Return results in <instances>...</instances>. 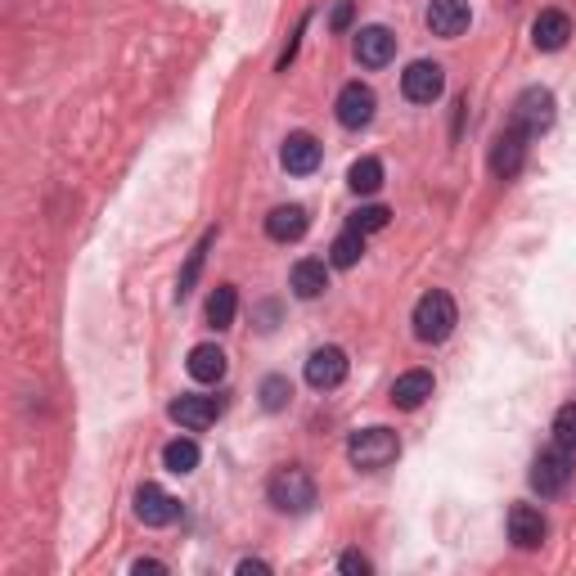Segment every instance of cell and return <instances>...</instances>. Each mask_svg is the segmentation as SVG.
<instances>
[{
    "label": "cell",
    "instance_id": "6da1fadb",
    "mask_svg": "<svg viewBox=\"0 0 576 576\" xmlns=\"http://www.w3.org/2000/svg\"><path fill=\"white\" fill-rule=\"evenodd\" d=\"M459 324V311H455V297L432 288L414 302V338L419 342H446Z\"/></svg>",
    "mask_w": 576,
    "mask_h": 576
},
{
    "label": "cell",
    "instance_id": "7a4b0ae2",
    "mask_svg": "<svg viewBox=\"0 0 576 576\" xmlns=\"http://www.w3.org/2000/svg\"><path fill=\"white\" fill-rule=\"evenodd\" d=\"M396 455H401V441H396L392 428H360V432H351V441H347V459L360 473H378V468H387Z\"/></svg>",
    "mask_w": 576,
    "mask_h": 576
},
{
    "label": "cell",
    "instance_id": "3957f363",
    "mask_svg": "<svg viewBox=\"0 0 576 576\" xmlns=\"http://www.w3.org/2000/svg\"><path fill=\"white\" fill-rule=\"evenodd\" d=\"M270 504H275L279 513H306L315 504V482H311V473L306 468H297V464H288V468H279L275 477H270Z\"/></svg>",
    "mask_w": 576,
    "mask_h": 576
},
{
    "label": "cell",
    "instance_id": "277c9868",
    "mask_svg": "<svg viewBox=\"0 0 576 576\" xmlns=\"http://www.w3.org/2000/svg\"><path fill=\"white\" fill-rule=\"evenodd\" d=\"M572 450H563L554 441V450H540L536 464H531V491L545 495V500H554V495H563L567 486H572Z\"/></svg>",
    "mask_w": 576,
    "mask_h": 576
},
{
    "label": "cell",
    "instance_id": "5b68a950",
    "mask_svg": "<svg viewBox=\"0 0 576 576\" xmlns=\"http://www.w3.org/2000/svg\"><path fill=\"white\" fill-rule=\"evenodd\" d=\"M509 126H518L527 140H536V135H545L549 126H554V95H549L545 86H531V90H522L518 99H513V122Z\"/></svg>",
    "mask_w": 576,
    "mask_h": 576
},
{
    "label": "cell",
    "instance_id": "8992f818",
    "mask_svg": "<svg viewBox=\"0 0 576 576\" xmlns=\"http://www.w3.org/2000/svg\"><path fill=\"white\" fill-rule=\"evenodd\" d=\"M446 90V72H441V63H410V68L401 72V95L410 99V104H432V99Z\"/></svg>",
    "mask_w": 576,
    "mask_h": 576
},
{
    "label": "cell",
    "instance_id": "52a82bcc",
    "mask_svg": "<svg viewBox=\"0 0 576 576\" xmlns=\"http://www.w3.org/2000/svg\"><path fill=\"white\" fill-rule=\"evenodd\" d=\"M347 378V351L342 347H315L311 360H306V383L315 392H333V387Z\"/></svg>",
    "mask_w": 576,
    "mask_h": 576
},
{
    "label": "cell",
    "instance_id": "ba28073f",
    "mask_svg": "<svg viewBox=\"0 0 576 576\" xmlns=\"http://www.w3.org/2000/svg\"><path fill=\"white\" fill-rule=\"evenodd\" d=\"M374 108H378V95L365 86V81H351V86H342V95H338V122L347 126V131H360V126L374 122Z\"/></svg>",
    "mask_w": 576,
    "mask_h": 576
},
{
    "label": "cell",
    "instance_id": "9c48e42d",
    "mask_svg": "<svg viewBox=\"0 0 576 576\" xmlns=\"http://www.w3.org/2000/svg\"><path fill=\"white\" fill-rule=\"evenodd\" d=\"M176 513H180V504L171 500L158 482H144L140 491H135V518H140L144 527H167V522H176Z\"/></svg>",
    "mask_w": 576,
    "mask_h": 576
},
{
    "label": "cell",
    "instance_id": "30bf717a",
    "mask_svg": "<svg viewBox=\"0 0 576 576\" xmlns=\"http://www.w3.org/2000/svg\"><path fill=\"white\" fill-rule=\"evenodd\" d=\"M225 410L221 396H180V401H171V419L180 423V428H207V423H216Z\"/></svg>",
    "mask_w": 576,
    "mask_h": 576
},
{
    "label": "cell",
    "instance_id": "8fae6325",
    "mask_svg": "<svg viewBox=\"0 0 576 576\" xmlns=\"http://www.w3.org/2000/svg\"><path fill=\"white\" fill-rule=\"evenodd\" d=\"M522 158H527V135H522L518 126H509V131L495 140V149H491V171L500 180H513L522 171Z\"/></svg>",
    "mask_w": 576,
    "mask_h": 576
},
{
    "label": "cell",
    "instance_id": "7c38bea8",
    "mask_svg": "<svg viewBox=\"0 0 576 576\" xmlns=\"http://www.w3.org/2000/svg\"><path fill=\"white\" fill-rule=\"evenodd\" d=\"M279 162H284V171H293V176H311V171L320 167V144H315V135L293 131L284 140V149H279Z\"/></svg>",
    "mask_w": 576,
    "mask_h": 576
},
{
    "label": "cell",
    "instance_id": "4fadbf2b",
    "mask_svg": "<svg viewBox=\"0 0 576 576\" xmlns=\"http://www.w3.org/2000/svg\"><path fill=\"white\" fill-rule=\"evenodd\" d=\"M468 0H432L428 5V27L432 36H446V41H455L459 32H468Z\"/></svg>",
    "mask_w": 576,
    "mask_h": 576
},
{
    "label": "cell",
    "instance_id": "5bb4252c",
    "mask_svg": "<svg viewBox=\"0 0 576 576\" xmlns=\"http://www.w3.org/2000/svg\"><path fill=\"white\" fill-rule=\"evenodd\" d=\"M567 36H572V18H567L563 9H545V14H536V23H531V41L545 54L563 50Z\"/></svg>",
    "mask_w": 576,
    "mask_h": 576
},
{
    "label": "cell",
    "instance_id": "9a60e30c",
    "mask_svg": "<svg viewBox=\"0 0 576 576\" xmlns=\"http://www.w3.org/2000/svg\"><path fill=\"white\" fill-rule=\"evenodd\" d=\"M545 518H540V509H531V504H513L509 509V540L518 549H540V540H545Z\"/></svg>",
    "mask_w": 576,
    "mask_h": 576
},
{
    "label": "cell",
    "instance_id": "2e32d148",
    "mask_svg": "<svg viewBox=\"0 0 576 576\" xmlns=\"http://www.w3.org/2000/svg\"><path fill=\"white\" fill-rule=\"evenodd\" d=\"M392 54H396V36L387 27H360L356 32V59L365 68H383V63H392Z\"/></svg>",
    "mask_w": 576,
    "mask_h": 576
},
{
    "label": "cell",
    "instance_id": "e0dca14e",
    "mask_svg": "<svg viewBox=\"0 0 576 576\" xmlns=\"http://www.w3.org/2000/svg\"><path fill=\"white\" fill-rule=\"evenodd\" d=\"M306 207L302 203H279L275 212L266 216V234L270 239H279V243H293V239H302L306 234Z\"/></svg>",
    "mask_w": 576,
    "mask_h": 576
},
{
    "label": "cell",
    "instance_id": "ac0fdd59",
    "mask_svg": "<svg viewBox=\"0 0 576 576\" xmlns=\"http://www.w3.org/2000/svg\"><path fill=\"white\" fill-rule=\"evenodd\" d=\"M428 396H432V374H428V369H410V374H401L392 383V405H396V410H419Z\"/></svg>",
    "mask_w": 576,
    "mask_h": 576
},
{
    "label": "cell",
    "instance_id": "d6986e66",
    "mask_svg": "<svg viewBox=\"0 0 576 576\" xmlns=\"http://www.w3.org/2000/svg\"><path fill=\"white\" fill-rule=\"evenodd\" d=\"M288 288H293L297 297H320L324 288H329V266L324 261H315V257H306V261H297L293 266V275H288Z\"/></svg>",
    "mask_w": 576,
    "mask_h": 576
},
{
    "label": "cell",
    "instance_id": "ffe728a7",
    "mask_svg": "<svg viewBox=\"0 0 576 576\" xmlns=\"http://www.w3.org/2000/svg\"><path fill=\"white\" fill-rule=\"evenodd\" d=\"M189 378L198 383H221L225 378V351L216 342H203V347L189 351Z\"/></svg>",
    "mask_w": 576,
    "mask_h": 576
},
{
    "label": "cell",
    "instance_id": "44dd1931",
    "mask_svg": "<svg viewBox=\"0 0 576 576\" xmlns=\"http://www.w3.org/2000/svg\"><path fill=\"white\" fill-rule=\"evenodd\" d=\"M234 311H239V293H234V284H216L212 297H207V324H212V329H230Z\"/></svg>",
    "mask_w": 576,
    "mask_h": 576
},
{
    "label": "cell",
    "instance_id": "7402d4cb",
    "mask_svg": "<svg viewBox=\"0 0 576 576\" xmlns=\"http://www.w3.org/2000/svg\"><path fill=\"white\" fill-rule=\"evenodd\" d=\"M360 257H365V234H360V230H347V234H338V239H333V248H329V266L351 270Z\"/></svg>",
    "mask_w": 576,
    "mask_h": 576
},
{
    "label": "cell",
    "instance_id": "603a6c76",
    "mask_svg": "<svg viewBox=\"0 0 576 576\" xmlns=\"http://www.w3.org/2000/svg\"><path fill=\"white\" fill-rule=\"evenodd\" d=\"M212 243H216V230H207L203 243L189 252L185 270H180V279H176V297H189V293H194V284H198V275H203V261H207V248H212Z\"/></svg>",
    "mask_w": 576,
    "mask_h": 576
},
{
    "label": "cell",
    "instance_id": "cb8c5ba5",
    "mask_svg": "<svg viewBox=\"0 0 576 576\" xmlns=\"http://www.w3.org/2000/svg\"><path fill=\"white\" fill-rule=\"evenodd\" d=\"M347 185L356 189V194H378V185H383V162H378V158H360V162H351Z\"/></svg>",
    "mask_w": 576,
    "mask_h": 576
},
{
    "label": "cell",
    "instance_id": "d4e9b609",
    "mask_svg": "<svg viewBox=\"0 0 576 576\" xmlns=\"http://www.w3.org/2000/svg\"><path fill=\"white\" fill-rule=\"evenodd\" d=\"M162 464H167L171 473H194V468H198V446L189 437L167 441V450H162Z\"/></svg>",
    "mask_w": 576,
    "mask_h": 576
},
{
    "label": "cell",
    "instance_id": "484cf974",
    "mask_svg": "<svg viewBox=\"0 0 576 576\" xmlns=\"http://www.w3.org/2000/svg\"><path fill=\"white\" fill-rule=\"evenodd\" d=\"M387 221H392V212H387V207H378V203L356 207V212H351V230H360V234H378V230H387Z\"/></svg>",
    "mask_w": 576,
    "mask_h": 576
},
{
    "label": "cell",
    "instance_id": "4316f807",
    "mask_svg": "<svg viewBox=\"0 0 576 576\" xmlns=\"http://www.w3.org/2000/svg\"><path fill=\"white\" fill-rule=\"evenodd\" d=\"M554 441L563 450H576V401H567L563 410L554 414Z\"/></svg>",
    "mask_w": 576,
    "mask_h": 576
},
{
    "label": "cell",
    "instance_id": "83f0119b",
    "mask_svg": "<svg viewBox=\"0 0 576 576\" xmlns=\"http://www.w3.org/2000/svg\"><path fill=\"white\" fill-rule=\"evenodd\" d=\"M288 396H293V387H288V378L270 374L266 383H261V405H266L270 414H275V410H284V405H288Z\"/></svg>",
    "mask_w": 576,
    "mask_h": 576
},
{
    "label": "cell",
    "instance_id": "f1b7e54d",
    "mask_svg": "<svg viewBox=\"0 0 576 576\" xmlns=\"http://www.w3.org/2000/svg\"><path fill=\"white\" fill-rule=\"evenodd\" d=\"M351 18H356V5H351V0H338V5H333V14H329V27H333V32H347Z\"/></svg>",
    "mask_w": 576,
    "mask_h": 576
},
{
    "label": "cell",
    "instance_id": "f546056e",
    "mask_svg": "<svg viewBox=\"0 0 576 576\" xmlns=\"http://www.w3.org/2000/svg\"><path fill=\"white\" fill-rule=\"evenodd\" d=\"M338 567H342V572H360V576H365V572H369V558L351 549V554H342V558H338Z\"/></svg>",
    "mask_w": 576,
    "mask_h": 576
},
{
    "label": "cell",
    "instance_id": "4dcf8cb0",
    "mask_svg": "<svg viewBox=\"0 0 576 576\" xmlns=\"http://www.w3.org/2000/svg\"><path fill=\"white\" fill-rule=\"evenodd\" d=\"M239 572H243V576H248V572L266 576V572H270V567H266V563H261V558H243V563H239Z\"/></svg>",
    "mask_w": 576,
    "mask_h": 576
},
{
    "label": "cell",
    "instance_id": "1f68e13d",
    "mask_svg": "<svg viewBox=\"0 0 576 576\" xmlns=\"http://www.w3.org/2000/svg\"><path fill=\"white\" fill-rule=\"evenodd\" d=\"M135 572H140V576H144V572H167V567H162V563H158V558H140V563H135Z\"/></svg>",
    "mask_w": 576,
    "mask_h": 576
}]
</instances>
